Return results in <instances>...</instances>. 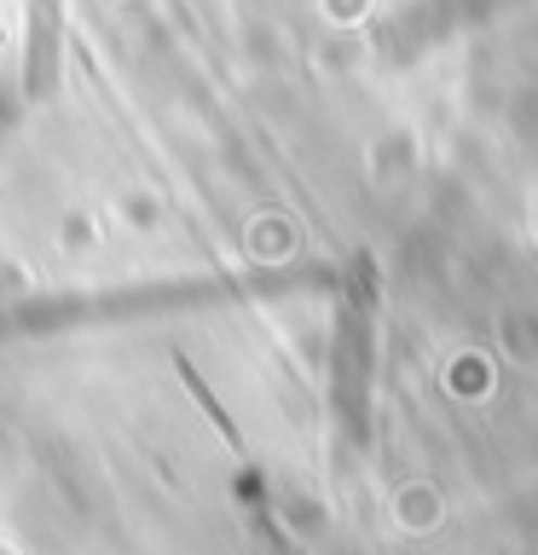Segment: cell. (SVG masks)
Masks as SVG:
<instances>
[{
  "mask_svg": "<svg viewBox=\"0 0 538 555\" xmlns=\"http://www.w3.org/2000/svg\"><path fill=\"white\" fill-rule=\"evenodd\" d=\"M64 24L69 0H24V99H47L64 76Z\"/></svg>",
  "mask_w": 538,
  "mask_h": 555,
  "instance_id": "obj_1",
  "label": "cell"
}]
</instances>
